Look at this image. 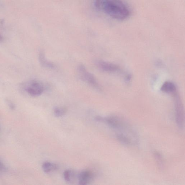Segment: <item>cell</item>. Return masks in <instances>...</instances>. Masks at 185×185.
<instances>
[{"mask_svg": "<svg viewBox=\"0 0 185 185\" xmlns=\"http://www.w3.org/2000/svg\"><path fill=\"white\" fill-rule=\"evenodd\" d=\"M95 5L97 9L116 20H126L131 15L130 9L122 0H95Z\"/></svg>", "mask_w": 185, "mask_h": 185, "instance_id": "7a4b0ae2", "label": "cell"}, {"mask_svg": "<svg viewBox=\"0 0 185 185\" xmlns=\"http://www.w3.org/2000/svg\"><path fill=\"white\" fill-rule=\"evenodd\" d=\"M3 40V37H2V36L0 35V41H2Z\"/></svg>", "mask_w": 185, "mask_h": 185, "instance_id": "9a60e30c", "label": "cell"}, {"mask_svg": "<svg viewBox=\"0 0 185 185\" xmlns=\"http://www.w3.org/2000/svg\"><path fill=\"white\" fill-rule=\"evenodd\" d=\"M98 66L103 71L108 72H114L118 71L119 68L113 63L99 61L97 63Z\"/></svg>", "mask_w": 185, "mask_h": 185, "instance_id": "52a82bcc", "label": "cell"}, {"mask_svg": "<svg viewBox=\"0 0 185 185\" xmlns=\"http://www.w3.org/2000/svg\"><path fill=\"white\" fill-rule=\"evenodd\" d=\"M71 172L69 170H66L63 173L65 180L67 182H69L71 180Z\"/></svg>", "mask_w": 185, "mask_h": 185, "instance_id": "4fadbf2b", "label": "cell"}, {"mask_svg": "<svg viewBox=\"0 0 185 185\" xmlns=\"http://www.w3.org/2000/svg\"><path fill=\"white\" fill-rule=\"evenodd\" d=\"M2 165V164L0 162V170H2L3 168Z\"/></svg>", "mask_w": 185, "mask_h": 185, "instance_id": "5bb4252c", "label": "cell"}, {"mask_svg": "<svg viewBox=\"0 0 185 185\" xmlns=\"http://www.w3.org/2000/svg\"><path fill=\"white\" fill-rule=\"evenodd\" d=\"M78 71L81 78L84 81L88 83L93 88L99 89V87L96 78L93 74L87 71L86 67L82 65H80L78 67Z\"/></svg>", "mask_w": 185, "mask_h": 185, "instance_id": "277c9868", "label": "cell"}, {"mask_svg": "<svg viewBox=\"0 0 185 185\" xmlns=\"http://www.w3.org/2000/svg\"><path fill=\"white\" fill-rule=\"evenodd\" d=\"M39 59L41 65L44 67L50 68V69H54L55 65L54 63L50 61H48L46 58L45 55L43 51L40 53L39 55Z\"/></svg>", "mask_w": 185, "mask_h": 185, "instance_id": "9c48e42d", "label": "cell"}, {"mask_svg": "<svg viewBox=\"0 0 185 185\" xmlns=\"http://www.w3.org/2000/svg\"><path fill=\"white\" fill-rule=\"evenodd\" d=\"M67 111L66 108L65 107H55L54 111V115L58 117H61L65 115Z\"/></svg>", "mask_w": 185, "mask_h": 185, "instance_id": "8fae6325", "label": "cell"}, {"mask_svg": "<svg viewBox=\"0 0 185 185\" xmlns=\"http://www.w3.org/2000/svg\"><path fill=\"white\" fill-rule=\"evenodd\" d=\"M175 119L176 124L180 128L184 126V112L183 106L179 95L175 93Z\"/></svg>", "mask_w": 185, "mask_h": 185, "instance_id": "3957f363", "label": "cell"}, {"mask_svg": "<svg viewBox=\"0 0 185 185\" xmlns=\"http://www.w3.org/2000/svg\"><path fill=\"white\" fill-rule=\"evenodd\" d=\"M44 173H48L52 171L56 170L58 168V165L50 162H45L42 166Z\"/></svg>", "mask_w": 185, "mask_h": 185, "instance_id": "30bf717a", "label": "cell"}, {"mask_svg": "<svg viewBox=\"0 0 185 185\" xmlns=\"http://www.w3.org/2000/svg\"><path fill=\"white\" fill-rule=\"evenodd\" d=\"M161 90L163 92L174 94L176 92V87L173 83L166 82L162 86Z\"/></svg>", "mask_w": 185, "mask_h": 185, "instance_id": "ba28073f", "label": "cell"}, {"mask_svg": "<svg viewBox=\"0 0 185 185\" xmlns=\"http://www.w3.org/2000/svg\"><path fill=\"white\" fill-rule=\"evenodd\" d=\"M94 175L92 172L89 170L83 171L78 176V183L82 185L88 184L93 179Z\"/></svg>", "mask_w": 185, "mask_h": 185, "instance_id": "8992f818", "label": "cell"}, {"mask_svg": "<svg viewBox=\"0 0 185 185\" xmlns=\"http://www.w3.org/2000/svg\"><path fill=\"white\" fill-rule=\"evenodd\" d=\"M154 155L157 162L158 163L159 165L162 166L163 165V160L161 154L158 152H155L154 153Z\"/></svg>", "mask_w": 185, "mask_h": 185, "instance_id": "7c38bea8", "label": "cell"}, {"mask_svg": "<svg viewBox=\"0 0 185 185\" xmlns=\"http://www.w3.org/2000/svg\"><path fill=\"white\" fill-rule=\"evenodd\" d=\"M26 90L27 93L32 96L38 97L43 93L44 87L41 82L33 81L27 85Z\"/></svg>", "mask_w": 185, "mask_h": 185, "instance_id": "5b68a950", "label": "cell"}, {"mask_svg": "<svg viewBox=\"0 0 185 185\" xmlns=\"http://www.w3.org/2000/svg\"><path fill=\"white\" fill-rule=\"evenodd\" d=\"M100 122L106 123L113 129L116 139L123 144L134 145L138 143L139 141L137 133L123 119L114 116L106 117L101 116Z\"/></svg>", "mask_w": 185, "mask_h": 185, "instance_id": "6da1fadb", "label": "cell"}]
</instances>
